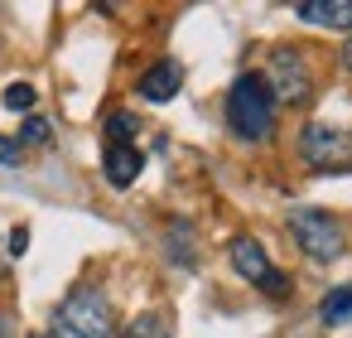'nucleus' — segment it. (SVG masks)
Masks as SVG:
<instances>
[{
    "mask_svg": "<svg viewBox=\"0 0 352 338\" xmlns=\"http://www.w3.org/2000/svg\"><path fill=\"white\" fill-rule=\"evenodd\" d=\"M227 126L241 140H265L275 131V97L261 73H241L227 92Z\"/></svg>",
    "mask_w": 352,
    "mask_h": 338,
    "instance_id": "obj_1",
    "label": "nucleus"
},
{
    "mask_svg": "<svg viewBox=\"0 0 352 338\" xmlns=\"http://www.w3.org/2000/svg\"><path fill=\"white\" fill-rule=\"evenodd\" d=\"M116 314L102 290H73L54 314V338H111Z\"/></svg>",
    "mask_w": 352,
    "mask_h": 338,
    "instance_id": "obj_2",
    "label": "nucleus"
},
{
    "mask_svg": "<svg viewBox=\"0 0 352 338\" xmlns=\"http://www.w3.org/2000/svg\"><path fill=\"white\" fill-rule=\"evenodd\" d=\"M289 232H294V242H299V251L309 261H338L342 246H347L342 222L333 213H323V208H294L289 213Z\"/></svg>",
    "mask_w": 352,
    "mask_h": 338,
    "instance_id": "obj_3",
    "label": "nucleus"
},
{
    "mask_svg": "<svg viewBox=\"0 0 352 338\" xmlns=\"http://www.w3.org/2000/svg\"><path fill=\"white\" fill-rule=\"evenodd\" d=\"M265 87H270L275 107H299V102H309L314 78H309V68H304V54H299V49H275V54H270V68H265Z\"/></svg>",
    "mask_w": 352,
    "mask_h": 338,
    "instance_id": "obj_4",
    "label": "nucleus"
},
{
    "mask_svg": "<svg viewBox=\"0 0 352 338\" xmlns=\"http://www.w3.org/2000/svg\"><path fill=\"white\" fill-rule=\"evenodd\" d=\"M299 155L309 169H347L352 165V131L314 121L299 131Z\"/></svg>",
    "mask_w": 352,
    "mask_h": 338,
    "instance_id": "obj_5",
    "label": "nucleus"
},
{
    "mask_svg": "<svg viewBox=\"0 0 352 338\" xmlns=\"http://www.w3.org/2000/svg\"><path fill=\"white\" fill-rule=\"evenodd\" d=\"M232 271L241 280H251L256 290H265V295H289V275H280L270 266V256H265V246L256 237H236L232 242Z\"/></svg>",
    "mask_w": 352,
    "mask_h": 338,
    "instance_id": "obj_6",
    "label": "nucleus"
},
{
    "mask_svg": "<svg viewBox=\"0 0 352 338\" xmlns=\"http://www.w3.org/2000/svg\"><path fill=\"white\" fill-rule=\"evenodd\" d=\"M294 15L318 30H352V0H304L294 6Z\"/></svg>",
    "mask_w": 352,
    "mask_h": 338,
    "instance_id": "obj_7",
    "label": "nucleus"
},
{
    "mask_svg": "<svg viewBox=\"0 0 352 338\" xmlns=\"http://www.w3.org/2000/svg\"><path fill=\"white\" fill-rule=\"evenodd\" d=\"M102 169H107V184H116V189H131V184L140 179V169H145V155H140L135 145H107V160H102Z\"/></svg>",
    "mask_w": 352,
    "mask_h": 338,
    "instance_id": "obj_8",
    "label": "nucleus"
},
{
    "mask_svg": "<svg viewBox=\"0 0 352 338\" xmlns=\"http://www.w3.org/2000/svg\"><path fill=\"white\" fill-rule=\"evenodd\" d=\"M179 87H184V68H179L174 59H160V63L140 78V97H145V102H169Z\"/></svg>",
    "mask_w": 352,
    "mask_h": 338,
    "instance_id": "obj_9",
    "label": "nucleus"
},
{
    "mask_svg": "<svg viewBox=\"0 0 352 338\" xmlns=\"http://www.w3.org/2000/svg\"><path fill=\"white\" fill-rule=\"evenodd\" d=\"M318 319H323V324H347V319H352V290H333V295L318 304Z\"/></svg>",
    "mask_w": 352,
    "mask_h": 338,
    "instance_id": "obj_10",
    "label": "nucleus"
},
{
    "mask_svg": "<svg viewBox=\"0 0 352 338\" xmlns=\"http://www.w3.org/2000/svg\"><path fill=\"white\" fill-rule=\"evenodd\" d=\"M121 338H174V333H169V324H164L160 314H140V319H131V324H126V333H121Z\"/></svg>",
    "mask_w": 352,
    "mask_h": 338,
    "instance_id": "obj_11",
    "label": "nucleus"
},
{
    "mask_svg": "<svg viewBox=\"0 0 352 338\" xmlns=\"http://www.w3.org/2000/svg\"><path fill=\"white\" fill-rule=\"evenodd\" d=\"M140 131V121L131 116V112H116L111 121H107V136H111V145H131V136Z\"/></svg>",
    "mask_w": 352,
    "mask_h": 338,
    "instance_id": "obj_12",
    "label": "nucleus"
},
{
    "mask_svg": "<svg viewBox=\"0 0 352 338\" xmlns=\"http://www.w3.org/2000/svg\"><path fill=\"white\" fill-rule=\"evenodd\" d=\"M6 107H10V112H30V107H34V87H30V83H10V87H6Z\"/></svg>",
    "mask_w": 352,
    "mask_h": 338,
    "instance_id": "obj_13",
    "label": "nucleus"
},
{
    "mask_svg": "<svg viewBox=\"0 0 352 338\" xmlns=\"http://www.w3.org/2000/svg\"><path fill=\"white\" fill-rule=\"evenodd\" d=\"M49 136H54V126H49L44 116H25V131H20V140H25V145H44Z\"/></svg>",
    "mask_w": 352,
    "mask_h": 338,
    "instance_id": "obj_14",
    "label": "nucleus"
},
{
    "mask_svg": "<svg viewBox=\"0 0 352 338\" xmlns=\"http://www.w3.org/2000/svg\"><path fill=\"white\" fill-rule=\"evenodd\" d=\"M0 165H20V140L0 136Z\"/></svg>",
    "mask_w": 352,
    "mask_h": 338,
    "instance_id": "obj_15",
    "label": "nucleus"
},
{
    "mask_svg": "<svg viewBox=\"0 0 352 338\" xmlns=\"http://www.w3.org/2000/svg\"><path fill=\"white\" fill-rule=\"evenodd\" d=\"M25 246H30V232H25V227H15V232H10V251H15V256H20V251H25Z\"/></svg>",
    "mask_w": 352,
    "mask_h": 338,
    "instance_id": "obj_16",
    "label": "nucleus"
},
{
    "mask_svg": "<svg viewBox=\"0 0 352 338\" xmlns=\"http://www.w3.org/2000/svg\"><path fill=\"white\" fill-rule=\"evenodd\" d=\"M342 63H347V73H352V39H347V49H342Z\"/></svg>",
    "mask_w": 352,
    "mask_h": 338,
    "instance_id": "obj_17",
    "label": "nucleus"
},
{
    "mask_svg": "<svg viewBox=\"0 0 352 338\" xmlns=\"http://www.w3.org/2000/svg\"><path fill=\"white\" fill-rule=\"evenodd\" d=\"M39 338H44V333H39Z\"/></svg>",
    "mask_w": 352,
    "mask_h": 338,
    "instance_id": "obj_18",
    "label": "nucleus"
}]
</instances>
